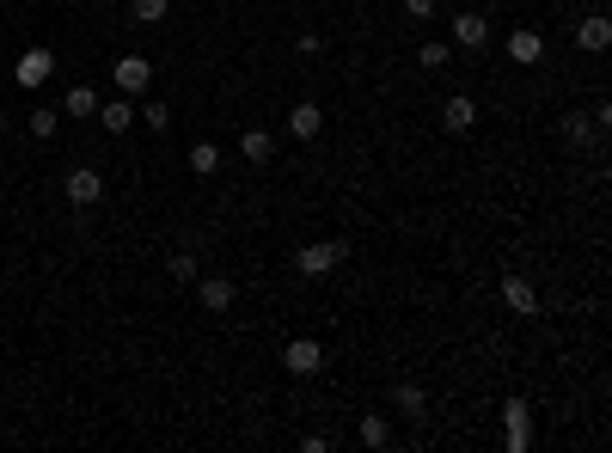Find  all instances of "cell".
Returning <instances> with one entry per match:
<instances>
[{
  "mask_svg": "<svg viewBox=\"0 0 612 453\" xmlns=\"http://www.w3.org/2000/svg\"><path fill=\"white\" fill-rule=\"evenodd\" d=\"M349 264V246L343 239H319V246H301L294 251V269H301L306 282H319V276H331V269Z\"/></svg>",
  "mask_w": 612,
  "mask_h": 453,
  "instance_id": "cell-1",
  "label": "cell"
},
{
  "mask_svg": "<svg viewBox=\"0 0 612 453\" xmlns=\"http://www.w3.org/2000/svg\"><path fill=\"white\" fill-rule=\"evenodd\" d=\"M61 190H68V203L86 215V208H99V203H104V172H99V165H74Z\"/></svg>",
  "mask_w": 612,
  "mask_h": 453,
  "instance_id": "cell-2",
  "label": "cell"
},
{
  "mask_svg": "<svg viewBox=\"0 0 612 453\" xmlns=\"http://www.w3.org/2000/svg\"><path fill=\"white\" fill-rule=\"evenodd\" d=\"M111 80H117L122 99H142L147 86H153V62H147V56H117V62H111Z\"/></svg>",
  "mask_w": 612,
  "mask_h": 453,
  "instance_id": "cell-3",
  "label": "cell"
},
{
  "mask_svg": "<svg viewBox=\"0 0 612 453\" xmlns=\"http://www.w3.org/2000/svg\"><path fill=\"white\" fill-rule=\"evenodd\" d=\"M282 368L294 374V380H312V374L325 368V350H319V337H294V343H282Z\"/></svg>",
  "mask_w": 612,
  "mask_h": 453,
  "instance_id": "cell-4",
  "label": "cell"
},
{
  "mask_svg": "<svg viewBox=\"0 0 612 453\" xmlns=\"http://www.w3.org/2000/svg\"><path fill=\"white\" fill-rule=\"evenodd\" d=\"M49 74H56V56H49V49H43V43H37V49H25L19 62H13V80H19L25 92H37V86L49 80Z\"/></svg>",
  "mask_w": 612,
  "mask_h": 453,
  "instance_id": "cell-5",
  "label": "cell"
},
{
  "mask_svg": "<svg viewBox=\"0 0 612 453\" xmlns=\"http://www.w3.org/2000/svg\"><path fill=\"white\" fill-rule=\"evenodd\" d=\"M502 423H509V453H527V441H533V411H527V398H509V405H502Z\"/></svg>",
  "mask_w": 612,
  "mask_h": 453,
  "instance_id": "cell-6",
  "label": "cell"
},
{
  "mask_svg": "<svg viewBox=\"0 0 612 453\" xmlns=\"http://www.w3.org/2000/svg\"><path fill=\"white\" fill-rule=\"evenodd\" d=\"M441 129H448V135H466V129H478V99L453 92V99L441 104Z\"/></svg>",
  "mask_w": 612,
  "mask_h": 453,
  "instance_id": "cell-7",
  "label": "cell"
},
{
  "mask_svg": "<svg viewBox=\"0 0 612 453\" xmlns=\"http://www.w3.org/2000/svg\"><path fill=\"white\" fill-rule=\"evenodd\" d=\"M392 411L410 416V423H423L428 416V392L417 386V380H398V386H392Z\"/></svg>",
  "mask_w": 612,
  "mask_h": 453,
  "instance_id": "cell-8",
  "label": "cell"
},
{
  "mask_svg": "<svg viewBox=\"0 0 612 453\" xmlns=\"http://www.w3.org/2000/svg\"><path fill=\"white\" fill-rule=\"evenodd\" d=\"M196 300H203V312H227L233 307V276H196Z\"/></svg>",
  "mask_w": 612,
  "mask_h": 453,
  "instance_id": "cell-9",
  "label": "cell"
},
{
  "mask_svg": "<svg viewBox=\"0 0 612 453\" xmlns=\"http://www.w3.org/2000/svg\"><path fill=\"white\" fill-rule=\"evenodd\" d=\"M453 43H459V49H484L490 43V19L484 13H459V19H453Z\"/></svg>",
  "mask_w": 612,
  "mask_h": 453,
  "instance_id": "cell-10",
  "label": "cell"
},
{
  "mask_svg": "<svg viewBox=\"0 0 612 453\" xmlns=\"http://www.w3.org/2000/svg\"><path fill=\"white\" fill-rule=\"evenodd\" d=\"M319 129H325V111H319L312 99H301L294 111H288V135H301V142H312Z\"/></svg>",
  "mask_w": 612,
  "mask_h": 453,
  "instance_id": "cell-11",
  "label": "cell"
},
{
  "mask_svg": "<svg viewBox=\"0 0 612 453\" xmlns=\"http://www.w3.org/2000/svg\"><path fill=\"white\" fill-rule=\"evenodd\" d=\"M539 56H545V37H539V31H527V25H521V31H509V62L533 68Z\"/></svg>",
  "mask_w": 612,
  "mask_h": 453,
  "instance_id": "cell-12",
  "label": "cell"
},
{
  "mask_svg": "<svg viewBox=\"0 0 612 453\" xmlns=\"http://www.w3.org/2000/svg\"><path fill=\"white\" fill-rule=\"evenodd\" d=\"M502 300H509L521 319H533V312H539V294H533L527 276H502Z\"/></svg>",
  "mask_w": 612,
  "mask_h": 453,
  "instance_id": "cell-13",
  "label": "cell"
},
{
  "mask_svg": "<svg viewBox=\"0 0 612 453\" xmlns=\"http://www.w3.org/2000/svg\"><path fill=\"white\" fill-rule=\"evenodd\" d=\"M239 153L251 165H269V160H276V135H269V129H245V135H239Z\"/></svg>",
  "mask_w": 612,
  "mask_h": 453,
  "instance_id": "cell-14",
  "label": "cell"
},
{
  "mask_svg": "<svg viewBox=\"0 0 612 453\" xmlns=\"http://www.w3.org/2000/svg\"><path fill=\"white\" fill-rule=\"evenodd\" d=\"M99 123L111 129V135H129V129H135V99H111V104H99Z\"/></svg>",
  "mask_w": 612,
  "mask_h": 453,
  "instance_id": "cell-15",
  "label": "cell"
},
{
  "mask_svg": "<svg viewBox=\"0 0 612 453\" xmlns=\"http://www.w3.org/2000/svg\"><path fill=\"white\" fill-rule=\"evenodd\" d=\"M575 43H582L588 56H600V49L612 43V19H582V25H575Z\"/></svg>",
  "mask_w": 612,
  "mask_h": 453,
  "instance_id": "cell-16",
  "label": "cell"
},
{
  "mask_svg": "<svg viewBox=\"0 0 612 453\" xmlns=\"http://www.w3.org/2000/svg\"><path fill=\"white\" fill-rule=\"evenodd\" d=\"M61 104H68V117H99V92H92V86H68V99H61Z\"/></svg>",
  "mask_w": 612,
  "mask_h": 453,
  "instance_id": "cell-17",
  "label": "cell"
},
{
  "mask_svg": "<svg viewBox=\"0 0 612 453\" xmlns=\"http://www.w3.org/2000/svg\"><path fill=\"white\" fill-rule=\"evenodd\" d=\"M190 172H196V178L221 172V147H215V142H196V147H190Z\"/></svg>",
  "mask_w": 612,
  "mask_h": 453,
  "instance_id": "cell-18",
  "label": "cell"
},
{
  "mask_svg": "<svg viewBox=\"0 0 612 453\" xmlns=\"http://www.w3.org/2000/svg\"><path fill=\"white\" fill-rule=\"evenodd\" d=\"M172 282H178V289H190V282H196V276H203V264H196V258H190V251H178V258H172Z\"/></svg>",
  "mask_w": 612,
  "mask_h": 453,
  "instance_id": "cell-19",
  "label": "cell"
},
{
  "mask_svg": "<svg viewBox=\"0 0 612 453\" xmlns=\"http://www.w3.org/2000/svg\"><path fill=\"white\" fill-rule=\"evenodd\" d=\"M355 435H362V448H386V441H392L386 416H362V429H355Z\"/></svg>",
  "mask_w": 612,
  "mask_h": 453,
  "instance_id": "cell-20",
  "label": "cell"
},
{
  "mask_svg": "<svg viewBox=\"0 0 612 453\" xmlns=\"http://www.w3.org/2000/svg\"><path fill=\"white\" fill-rule=\"evenodd\" d=\"M564 142H570V147H588L594 142V117H570V123H564Z\"/></svg>",
  "mask_w": 612,
  "mask_h": 453,
  "instance_id": "cell-21",
  "label": "cell"
},
{
  "mask_svg": "<svg viewBox=\"0 0 612 453\" xmlns=\"http://www.w3.org/2000/svg\"><path fill=\"white\" fill-rule=\"evenodd\" d=\"M142 123L153 129V135H160V129H172V104H160V99H153V104H142Z\"/></svg>",
  "mask_w": 612,
  "mask_h": 453,
  "instance_id": "cell-22",
  "label": "cell"
},
{
  "mask_svg": "<svg viewBox=\"0 0 612 453\" xmlns=\"http://www.w3.org/2000/svg\"><path fill=\"white\" fill-rule=\"evenodd\" d=\"M135 25H165V0H135Z\"/></svg>",
  "mask_w": 612,
  "mask_h": 453,
  "instance_id": "cell-23",
  "label": "cell"
},
{
  "mask_svg": "<svg viewBox=\"0 0 612 453\" xmlns=\"http://www.w3.org/2000/svg\"><path fill=\"white\" fill-rule=\"evenodd\" d=\"M31 135L49 142V135H56V111H31Z\"/></svg>",
  "mask_w": 612,
  "mask_h": 453,
  "instance_id": "cell-24",
  "label": "cell"
},
{
  "mask_svg": "<svg viewBox=\"0 0 612 453\" xmlns=\"http://www.w3.org/2000/svg\"><path fill=\"white\" fill-rule=\"evenodd\" d=\"M423 68H448V43H423Z\"/></svg>",
  "mask_w": 612,
  "mask_h": 453,
  "instance_id": "cell-25",
  "label": "cell"
},
{
  "mask_svg": "<svg viewBox=\"0 0 612 453\" xmlns=\"http://www.w3.org/2000/svg\"><path fill=\"white\" fill-rule=\"evenodd\" d=\"M405 13L410 19H435V0H405Z\"/></svg>",
  "mask_w": 612,
  "mask_h": 453,
  "instance_id": "cell-26",
  "label": "cell"
},
{
  "mask_svg": "<svg viewBox=\"0 0 612 453\" xmlns=\"http://www.w3.org/2000/svg\"><path fill=\"white\" fill-rule=\"evenodd\" d=\"M0 135H6V111H0Z\"/></svg>",
  "mask_w": 612,
  "mask_h": 453,
  "instance_id": "cell-27",
  "label": "cell"
}]
</instances>
